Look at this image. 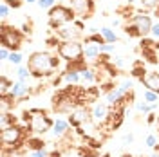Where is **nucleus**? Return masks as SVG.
Instances as JSON below:
<instances>
[{"label": "nucleus", "instance_id": "obj_3", "mask_svg": "<svg viewBox=\"0 0 159 157\" xmlns=\"http://www.w3.org/2000/svg\"><path fill=\"white\" fill-rule=\"evenodd\" d=\"M58 58H61L67 63H80V61H85L83 56V43L80 40H63L60 42L58 49H56Z\"/></svg>", "mask_w": 159, "mask_h": 157}, {"label": "nucleus", "instance_id": "obj_10", "mask_svg": "<svg viewBox=\"0 0 159 157\" xmlns=\"http://www.w3.org/2000/svg\"><path fill=\"white\" fill-rule=\"evenodd\" d=\"M110 114V105L109 103H103V101H96L92 103V108H90V119L92 123H96L98 127H103L109 119Z\"/></svg>", "mask_w": 159, "mask_h": 157}, {"label": "nucleus", "instance_id": "obj_7", "mask_svg": "<svg viewBox=\"0 0 159 157\" xmlns=\"http://www.w3.org/2000/svg\"><path fill=\"white\" fill-rule=\"evenodd\" d=\"M24 141V128L20 125H9L0 130V143L4 148H15Z\"/></svg>", "mask_w": 159, "mask_h": 157}, {"label": "nucleus", "instance_id": "obj_8", "mask_svg": "<svg viewBox=\"0 0 159 157\" xmlns=\"http://www.w3.org/2000/svg\"><path fill=\"white\" fill-rule=\"evenodd\" d=\"M129 92H132V79H125L123 83H119V85H116V87H112L110 90H107L105 101L109 103L110 107H112V105H118Z\"/></svg>", "mask_w": 159, "mask_h": 157}, {"label": "nucleus", "instance_id": "obj_35", "mask_svg": "<svg viewBox=\"0 0 159 157\" xmlns=\"http://www.w3.org/2000/svg\"><path fill=\"white\" fill-rule=\"evenodd\" d=\"M150 34H152V38L156 40V42H159V24H154V25H152Z\"/></svg>", "mask_w": 159, "mask_h": 157}, {"label": "nucleus", "instance_id": "obj_13", "mask_svg": "<svg viewBox=\"0 0 159 157\" xmlns=\"http://www.w3.org/2000/svg\"><path fill=\"white\" fill-rule=\"evenodd\" d=\"M139 81L145 85V88L154 90V92L159 94V72L157 70H147V74L139 79Z\"/></svg>", "mask_w": 159, "mask_h": 157}, {"label": "nucleus", "instance_id": "obj_6", "mask_svg": "<svg viewBox=\"0 0 159 157\" xmlns=\"http://www.w3.org/2000/svg\"><path fill=\"white\" fill-rule=\"evenodd\" d=\"M0 43L2 47H7L11 51H20L22 43H24V33L18 31L13 25L7 24H2V29H0Z\"/></svg>", "mask_w": 159, "mask_h": 157}, {"label": "nucleus", "instance_id": "obj_39", "mask_svg": "<svg viewBox=\"0 0 159 157\" xmlns=\"http://www.w3.org/2000/svg\"><path fill=\"white\" fill-rule=\"evenodd\" d=\"M134 2H136V0H127V4H129V6H130V4H134Z\"/></svg>", "mask_w": 159, "mask_h": 157}, {"label": "nucleus", "instance_id": "obj_22", "mask_svg": "<svg viewBox=\"0 0 159 157\" xmlns=\"http://www.w3.org/2000/svg\"><path fill=\"white\" fill-rule=\"evenodd\" d=\"M136 108H138L141 114H150L152 110H156V108H157V105H150V103H147V101L143 99V101L136 103Z\"/></svg>", "mask_w": 159, "mask_h": 157}, {"label": "nucleus", "instance_id": "obj_9", "mask_svg": "<svg viewBox=\"0 0 159 157\" xmlns=\"http://www.w3.org/2000/svg\"><path fill=\"white\" fill-rule=\"evenodd\" d=\"M83 24L74 20V22H69L65 25H61L60 29H56V36H58L61 42L63 40H80L81 34H83Z\"/></svg>", "mask_w": 159, "mask_h": 157}, {"label": "nucleus", "instance_id": "obj_1", "mask_svg": "<svg viewBox=\"0 0 159 157\" xmlns=\"http://www.w3.org/2000/svg\"><path fill=\"white\" fill-rule=\"evenodd\" d=\"M60 60L56 56H52L47 51H36L33 52L27 60V67H29L31 74L34 78H47L52 76L54 70L58 69Z\"/></svg>", "mask_w": 159, "mask_h": 157}, {"label": "nucleus", "instance_id": "obj_24", "mask_svg": "<svg viewBox=\"0 0 159 157\" xmlns=\"http://www.w3.org/2000/svg\"><path fill=\"white\" fill-rule=\"evenodd\" d=\"M31 76H33V74H31L29 67H18V69H16V79H20V81H27Z\"/></svg>", "mask_w": 159, "mask_h": 157}, {"label": "nucleus", "instance_id": "obj_23", "mask_svg": "<svg viewBox=\"0 0 159 157\" xmlns=\"http://www.w3.org/2000/svg\"><path fill=\"white\" fill-rule=\"evenodd\" d=\"M25 146L29 148V150H42V148L45 146V143L42 141V139H25Z\"/></svg>", "mask_w": 159, "mask_h": 157}, {"label": "nucleus", "instance_id": "obj_31", "mask_svg": "<svg viewBox=\"0 0 159 157\" xmlns=\"http://www.w3.org/2000/svg\"><path fill=\"white\" fill-rule=\"evenodd\" d=\"M139 2H141V6L147 7V9H156L159 6V0H139Z\"/></svg>", "mask_w": 159, "mask_h": 157}, {"label": "nucleus", "instance_id": "obj_18", "mask_svg": "<svg viewBox=\"0 0 159 157\" xmlns=\"http://www.w3.org/2000/svg\"><path fill=\"white\" fill-rule=\"evenodd\" d=\"M80 74H81V83L92 85V83H96V81H98V74H96V70H94V69H89L87 65L80 70Z\"/></svg>", "mask_w": 159, "mask_h": 157}, {"label": "nucleus", "instance_id": "obj_11", "mask_svg": "<svg viewBox=\"0 0 159 157\" xmlns=\"http://www.w3.org/2000/svg\"><path fill=\"white\" fill-rule=\"evenodd\" d=\"M70 9L78 18H89L94 13V0H69Z\"/></svg>", "mask_w": 159, "mask_h": 157}, {"label": "nucleus", "instance_id": "obj_30", "mask_svg": "<svg viewBox=\"0 0 159 157\" xmlns=\"http://www.w3.org/2000/svg\"><path fill=\"white\" fill-rule=\"evenodd\" d=\"M87 42H92V43H99V45H101V43H105V38H103V36H101V33H96V34H90V36H87Z\"/></svg>", "mask_w": 159, "mask_h": 157}, {"label": "nucleus", "instance_id": "obj_16", "mask_svg": "<svg viewBox=\"0 0 159 157\" xmlns=\"http://www.w3.org/2000/svg\"><path fill=\"white\" fill-rule=\"evenodd\" d=\"M69 125H70V123L67 121V119H61V118L54 119V125H52V128H51L52 137H56V139L63 137V136L69 132Z\"/></svg>", "mask_w": 159, "mask_h": 157}, {"label": "nucleus", "instance_id": "obj_14", "mask_svg": "<svg viewBox=\"0 0 159 157\" xmlns=\"http://www.w3.org/2000/svg\"><path fill=\"white\" fill-rule=\"evenodd\" d=\"M83 56H85V60H89V61L98 60L99 56H101V45L85 40V42H83Z\"/></svg>", "mask_w": 159, "mask_h": 157}, {"label": "nucleus", "instance_id": "obj_19", "mask_svg": "<svg viewBox=\"0 0 159 157\" xmlns=\"http://www.w3.org/2000/svg\"><path fill=\"white\" fill-rule=\"evenodd\" d=\"M99 33H101V36L105 38L107 43H114V42H118V34L112 31V27L109 25H103V27H99Z\"/></svg>", "mask_w": 159, "mask_h": 157}, {"label": "nucleus", "instance_id": "obj_36", "mask_svg": "<svg viewBox=\"0 0 159 157\" xmlns=\"http://www.w3.org/2000/svg\"><path fill=\"white\" fill-rule=\"evenodd\" d=\"M123 143H125V145L134 143V134H125V136H123Z\"/></svg>", "mask_w": 159, "mask_h": 157}, {"label": "nucleus", "instance_id": "obj_12", "mask_svg": "<svg viewBox=\"0 0 159 157\" xmlns=\"http://www.w3.org/2000/svg\"><path fill=\"white\" fill-rule=\"evenodd\" d=\"M87 121H90V110L87 107H83V105L76 107L69 116V123L74 128H81Z\"/></svg>", "mask_w": 159, "mask_h": 157}, {"label": "nucleus", "instance_id": "obj_43", "mask_svg": "<svg viewBox=\"0 0 159 157\" xmlns=\"http://www.w3.org/2000/svg\"><path fill=\"white\" fill-rule=\"evenodd\" d=\"M157 125H159V118H157Z\"/></svg>", "mask_w": 159, "mask_h": 157}, {"label": "nucleus", "instance_id": "obj_5", "mask_svg": "<svg viewBox=\"0 0 159 157\" xmlns=\"http://www.w3.org/2000/svg\"><path fill=\"white\" fill-rule=\"evenodd\" d=\"M74 11L70 9V6H61V4H56L54 7H51L49 13H47V22H49L51 29H60L61 25L69 24V22H74Z\"/></svg>", "mask_w": 159, "mask_h": 157}, {"label": "nucleus", "instance_id": "obj_21", "mask_svg": "<svg viewBox=\"0 0 159 157\" xmlns=\"http://www.w3.org/2000/svg\"><path fill=\"white\" fill-rule=\"evenodd\" d=\"M143 99L147 101V103H150V105H157L159 103V94L157 92H154V90H145V94H143Z\"/></svg>", "mask_w": 159, "mask_h": 157}, {"label": "nucleus", "instance_id": "obj_4", "mask_svg": "<svg viewBox=\"0 0 159 157\" xmlns=\"http://www.w3.org/2000/svg\"><path fill=\"white\" fill-rule=\"evenodd\" d=\"M152 25H154V22L148 15L136 13L132 18H129V24L125 25V33L129 36H134V38H143V36L150 34Z\"/></svg>", "mask_w": 159, "mask_h": 157}, {"label": "nucleus", "instance_id": "obj_28", "mask_svg": "<svg viewBox=\"0 0 159 157\" xmlns=\"http://www.w3.org/2000/svg\"><path fill=\"white\" fill-rule=\"evenodd\" d=\"M145 145H147L148 148H156L159 145V137L157 136H154V134H148L147 139H145Z\"/></svg>", "mask_w": 159, "mask_h": 157}, {"label": "nucleus", "instance_id": "obj_15", "mask_svg": "<svg viewBox=\"0 0 159 157\" xmlns=\"http://www.w3.org/2000/svg\"><path fill=\"white\" fill-rule=\"evenodd\" d=\"M9 94L15 99H24L25 96H29V85H27V81H20V79H16V81L13 83V87H11Z\"/></svg>", "mask_w": 159, "mask_h": 157}, {"label": "nucleus", "instance_id": "obj_29", "mask_svg": "<svg viewBox=\"0 0 159 157\" xmlns=\"http://www.w3.org/2000/svg\"><path fill=\"white\" fill-rule=\"evenodd\" d=\"M36 4H38L40 9H51V7L56 6V0H38Z\"/></svg>", "mask_w": 159, "mask_h": 157}, {"label": "nucleus", "instance_id": "obj_25", "mask_svg": "<svg viewBox=\"0 0 159 157\" xmlns=\"http://www.w3.org/2000/svg\"><path fill=\"white\" fill-rule=\"evenodd\" d=\"M22 60H24V56H22V52H20V51H11L9 60H7V61H9L11 65H16V67H20Z\"/></svg>", "mask_w": 159, "mask_h": 157}, {"label": "nucleus", "instance_id": "obj_26", "mask_svg": "<svg viewBox=\"0 0 159 157\" xmlns=\"http://www.w3.org/2000/svg\"><path fill=\"white\" fill-rule=\"evenodd\" d=\"M130 74H132L134 78H139V79H141L145 74H147V70H145V67H143L141 63H136V65L132 67V72H130Z\"/></svg>", "mask_w": 159, "mask_h": 157}, {"label": "nucleus", "instance_id": "obj_42", "mask_svg": "<svg viewBox=\"0 0 159 157\" xmlns=\"http://www.w3.org/2000/svg\"><path fill=\"white\" fill-rule=\"evenodd\" d=\"M123 157H132V155H127V154H125V155H123Z\"/></svg>", "mask_w": 159, "mask_h": 157}, {"label": "nucleus", "instance_id": "obj_33", "mask_svg": "<svg viewBox=\"0 0 159 157\" xmlns=\"http://www.w3.org/2000/svg\"><path fill=\"white\" fill-rule=\"evenodd\" d=\"M29 157H47V152H45V148H42V150H31Z\"/></svg>", "mask_w": 159, "mask_h": 157}, {"label": "nucleus", "instance_id": "obj_38", "mask_svg": "<svg viewBox=\"0 0 159 157\" xmlns=\"http://www.w3.org/2000/svg\"><path fill=\"white\" fill-rule=\"evenodd\" d=\"M24 2H27V4H34V2H38V0H24Z\"/></svg>", "mask_w": 159, "mask_h": 157}, {"label": "nucleus", "instance_id": "obj_17", "mask_svg": "<svg viewBox=\"0 0 159 157\" xmlns=\"http://www.w3.org/2000/svg\"><path fill=\"white\" fill-rule=\"evenodd\" d=\"M61 79L67 85H80L81 83V74L78 69H67L65 72H61Z\"/></svg>", "mask_w": 159, "mask_h": 157}, {"label": "nucleus", "instance_id": "obj_2", "mask_svg": "<svg viewBox=\"0 0 159 157\" xmlns=\"http://www.w3.org/2000/svg\"><path fill=\"white\" fill-rule=\"evenodd\" d=\"M22 123L24 125H27L33 134H45V132H49L52 125H54V121L43 112V110H40V108H31L27 112H24V119H22Z\"/></svg>", "mask_w": 159, "mask_h": 157}, {"label": "nucleus", "instance_id": "obj_20", "mask_svg": "<svg viewBox=\"0 0 159 157\" xmlns=\"http://www.w3.org/2000/svg\"><path fill=\"white\" fill-rule=\"evenodd\" d=\"M13 83L15 81H11L6 74H2V78H0V96H7L11 87H13Z\"/></svg>", "mask_w": 159, "mask_h": 157}, {"label": "nucleus", "instance_id": "obj_32", "mask_svg": "<svg viewBox=\"0 0 159 157\" xmlns=\"http://www.w3.org/2000/svg\"><path fill=\"white\" fill-rule=\"evenodd\" d=\"M110 52H114V43H101V54H110Z\"/></svg>", "mask_w": 159, "mask_h": 157}, {"label": "nucleus", "instance_id": "obj_34", "mask_svg": "<svg viewBox=\"0 0 159 157\" xmlns=\"http://www.w3.org/2000/svg\"><path fill=\"white\" fill-rule=\"evenodd\" d=\"M9 54H11V49H7V47H2V49H0V60H2V61L9 60Z\"/></svg>", "mask_w": 159, "mask_h": 157}, {"label": "nucleus", "instance_id": "obj_37", "mask_svg": "<svg viewBox=\"0 0 159 157\" xmlns=\"http://www.w3.org/2000/svg\"><path fill=\"white\" fill-rule=\"evenodd\" d=\"M147 121H148V123H154V121H156V118L152 116V112H150V116H148V118H147Z\"/></svg>", "mask_w": 159, "mask_h": 157}, {"label": "nucleus", "instance_id": "obj_27", "mask_svg": "<svg viewBox=\"0 0 159 157\" xmlns=\"http://www.w3.org/2000/svg\"><path fill=\"white\" fill-rule=\"evenodd\" d=\"M11 9H13V7H11V6L7 4V2H0V18H2V20H6L7 16H9Z\"/></svg>", "mask_w": 159, "mask_h": 157}, {"label": "nucleus", "instance_id": "obj_40", "mask_svg": "<svg viewBox=\"0 0 159 157\" xmlns=\"http://www.w3.org/2000/svg\"><path fill=\"white\" fill-rule=\"evenodd\" d=\"M152 157H159V154H154V155H152Z\"/></svg>", "mask_w": 159, "mask_h": 157}, {"label": "nucleus", "instance_id": "obj_41", "mask_svg": "<svg viewBox=\"0 0 159 157\" xmlns=\"http://www.w3.org/2000/svg\"><path fill=\"white\" fill-rule=\"evenodd\" d=\"M156 11H157V15H159V6H157V7H156Z\"/></svg>", "mask_w": 159, "mask_h": 157}]
</instances>
